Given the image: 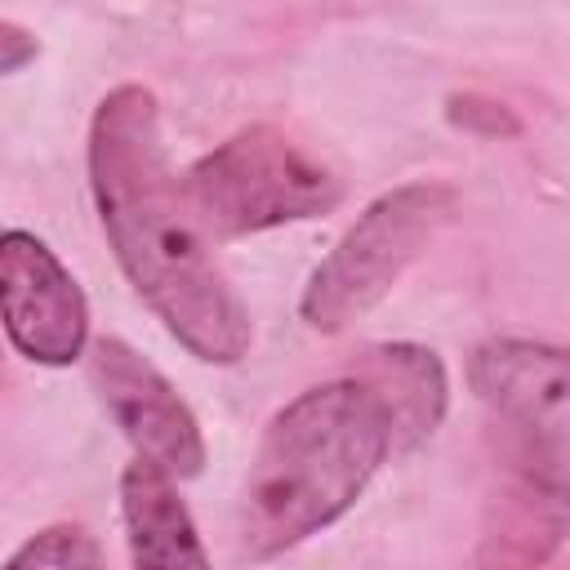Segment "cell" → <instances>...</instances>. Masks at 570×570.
I'll return each mask as SVG.
<instances>
[{
    "label": "cell",
    "instance_id": "9",
    "mask_svg": "<svg viewBox=\"0 0 570 570\" xmlns=\"http://www.w3.org/2000/svg\"><path fill=\"white\" fill-rule=\"evenodd\" d=\"M356 374L387 405L396 450H410V445H419L423 436L436 432V423L445 414V392H450L436 352L414 347V343L365 347L361 361H356Z\"/></svg>",
    "mask_w": 570,
    "mask_h": 570
},
{
    "label": "cell",
    "instance_id": "10",
    "mask_svg": "<svg viewBox=\"0 0 570 570\" xmlns=\"http://www.w3.org/2000/svg\"><path fill=\"white\" fill-rule=\"evenodd\" d=\"M9 566H53V570H71V566H102V548L85 525H49L40 534H31Z\"/></svg>",
    "mask_w": 570,
    "mask_h": 570
},
{
    "label": "cell",
    "instance_id": "3",
    "mask_svg": "<svg viewBox=\"0 0 570 570\" xmlns=\"http://www.w3.org/2000/svg\"><path fill=\"white\" fill-rule=\"evenodd\" d=\"M183 200L205 236L236 240L330 214L343 178L276 125H249L183 174Z\"/></svg>",
    "mask_w": 570,
    "mask_h": 570
},
{
    "label": "cell",
    "instance_id": "8",
    "mask_svg": "<svg viewBox=\"0 0 570 570\" xmlns=\"http://www.w3.org/2000/svg\"><path fill=\"white\" fill-rule=\"evenodd\" d=\"M120 517L129 534V561L134 566H160V570H205L209 552L196 534V521L187 503L174 490V476L147 459H134L120 472Z\"/></svg>",
    "mask_w": 570,
    "mask_h": 570
},
{
    "label": "cell",
    "instance_id": "4",
    "mask_svg": "<svg viewBox=\"0 0 570 570\" xmlns=\"http://www.w3.org/2000/svg\"><path fill=\"white\" fill-rule=\"evenodd\" d=\"M454 214V191L445 183H401L370 200L356 223L343 232V240L330 249V258L312 272L298 312L312 330L334 334L365 316L396 281L401 272L428 249V240L441 232V223Z\"/></svg>",
    "mask_w": 570,
    "mask_h": 570
},
{
    "label": "cell",
    "instance_id": "7",
    "mask_svg": "<svg viewBox=\"0 0 570 570\" xmlns=\"http://www.w3.org/2000/svg\"><path fill=\"white\" fill-rule=\"evenodd\" d=\"M89 379L138 459L165 468L174 481L205 468V436L191 405L147 356L120 338H98L89 347Z\"/></svg>",
    "mask_w": 570,
    "mask_h": 570
},
{
    "label": "cell",
    "instance_id": "6",
    "mask_svg": "<svg viewBox=\"0 0 570 570\" xmlns=\"http://www.w3.org/2000/svg\"><path fill=\"white\" fill-rule=\"evenodd\" d=\"M0 321L36 365H71L89 343V303L67 263L31 232L0 227Z\"/></svg>",
    "mask_w": 570,
    "mask_h": 570
},
{
    "label": "cell",
    "instance_id": "5",
    "mask_svg": "<svg viewBox=\"0 0 570 570\" xmlns=\"http://www.w3.org/2000/svg\"><path fill=\"white\" fill-rule=\"evenodd\" d=\"M468 379L525 485L566 499V352L530 338H490L472 352Z\"/></svg>",
    "mask_w": 570,
    "mask_h": 570
},
{
    "label": "cell",
    "instance_id": "1",
    "mask_svg": "<svg viewBox=\"0 0 570 570\" xmlns=\"http://www.w3.org/2000/svg\"><path fill=\"white\" fill-rule=\"evenodd\" d=\"M89 187L138 298L191 356L236 365L254 343V321L183 200L151 89L120 85L98 102L89 125Z\"/></svg>",
    "mask_w": 570,
    "mask_h": 570
},
{
    "label": "cell",
    "instance_id": "11",
    "mask_svg": "<svg viewBox=\"0 0 570 570\" xmlns=\"http://www.w3.org/2000/svg\"><path fill=\"white\" fill-rule=\"evenodd\" d=\"M36 53H40V40H36L27 27L0 18V76L22 71L27 62H36Z\"/></svg>",
    "mask_w": 570,
    "mask_h": 570
},
{
    "label": "cell",
    "instance_id": "2",
    "mask_svg": "<svg viewBox=\"0 0 570 570\" xmlns=\"http://www.w3.org/2000/svg\"><path fill=\"white\" fill-rule=\"evenodd\" d=\"M392 450V414L361 374L298 392L272 414L249 463L240 557L267 561L334 525Z\"/></svg>",
    "mask_w": 570,
    "mask_h": 570
}]
</instances>
